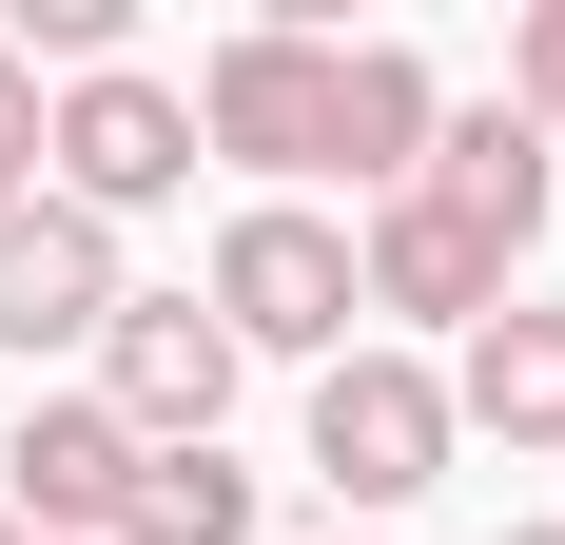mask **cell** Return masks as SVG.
Returning <instances> with one entry per match:
<instances>
[{
    "label": "cell",
    "mask_w": 565,
    "mask_h": 545,
    "mask_svg": "<svg viewBox=\"0 0 565 545\" xmlns=\"http://www.w3.org/2000/svg\"><path fill=\"white\" fill-rule=\"evenodd\" d=\"M117 545H254V468L234 448H157L137 506H117Z\"/></svg>",
    "instance_id": "cell-12"
},
{
    "label": "cell",
    "mask_w": 565,
    "mask_h": 545,
    "mask_svg": "<svg viewBox=\"0 0 565 545\" xmlns=\"http://www.w3.org/2000/svg\"><path fill=\"white\" fill-rule=\"evenodd\" d=\"M40 117H58V98H40V78H20V40H0V215L40 195Z\"/></svg>",
    "instance_id": "cell-14"
},
{
    "label": "cell",
    "mask_w": 565,
    "mask_h": 545,
    "mask_svg": "<svg viewBox=\"0 0 565 545\" xmlns=\"http://www.w3.org/2000/svg\"><path fill=\"white\" fill-rule=\"evenodd\" d=\"M234 371H254V351H234L195 292H117V331H98V409H117L137 448H215Z\"/></svg>",
    "instance_id": "cell-6"
},
{
    "label": "cell",
    "mask_w": 565,
    "mask_h": 545,
    "mask_svg": "<svg viewBox=\"0 0 565 545\" xmlns=\"http://www.w3.org/2000/svg\"><path fill=\"white\" fill-rule=\"evenodd\" d=\"M488 545H565V526H488Z\"/></svg>",
    "instance_id": "cell-15"
},
{
    "label": "cell",
    "mask_w": 565,
    "mask_h": 545,
    "mask_svg": "<svg viewBox=\"0 0 565 545\" xmlns=\"http://www.w3.org/2000/svg\"><path fill=\"white\" fill-rule=\"evenodd\" d=\"M98 331H117V234L58 215V195H20L0 215V351L40 371V351H98Z\"/></svg>",
    "instance_id": "cell-7"
},
{
    "label": "cell",
    "mask_w": 565,
    "mask_h": 545,
    "mask_svg": "<svg viewBox=\"0 0 565 545\" xmlns=\"http://www.w3.org/2000/svg\"><path fill=\"white\" fill-rule=\"evenodd\" d=\"M332 175L351 195H409L429 175V58L409 40H332Z\"/></svg>",
    "instance_id": "cell-10"
},
{
    "label": "cell",
    "mask_w": 565,
    "mask_h": 545,
    "mask_svg": "<svg viewBox=\"0 0 565 545\" xmlns=\"http://www.w3.org/2000/svg\"><path fill=\"white\" fill-rule=\"evenodd\" d=\"M195 312H215L234 351H312V371H332L371 292H351V234L312 215V195H254V215L215 234V272H195Z\"/></svg>",
    "instance_id": "cell-2"
},
{
    "label": "cell",
    "mask_w": 565,
    "mask_h": 545,
    "mask_svg": "<svg viewBox=\"0 0 565 545\" xmlns=\"http://www.w3.org/2000/svg\"><path fill=\"white\" fill-rule=\"evenodd\" d=\"M137 468H157V448L117 429L98 389H40V409L0 429V526H20V545H117V506H137Z\"/></svg>",
    "instance_id": "cell-5"
},
{
    "label": "cell",
    "mask_w": 565,
    "mask_h": 545,
    "mask_svg": "<svg viewBox=\"0 0 565 545\" xmlns=\"http://www.w3.org/2000/svg\"><path fill=\"white\" fill-rule=\"evenodd\" d=\"M0 545H20V526H0Z\"/></svg>",
    "instance_id": "cell-16"
},
{
    "label": "cell",
    "mask_w": 565,
    "mask_h": 545,
    "mask_svg": "<svg viewBox=\"0 0 565 545\" xmlns=\"http://www.w3.org/2000/svg\"><path fill=\"white\" fill-rule=\"evenodd\" d=\"M409 195H429V215H468V234H488V254H526V234H546V195H565V175H546V137H526V117L488 98V117H429V175H409Z\"/></svg>",
    "instance_id": "cell-9"
},
{
    "label": "cell",
    "mask_w": 565,
    "mask_h": 545,
    "mask_svg": "<svg viewBox=\"0 0 565 545\" xmlns=\"http://www.w3.org/2000/svg\"><path fill=\"white\" fill-rule=\"evenodd\" d=\"M429 468H449V371L332 351V371H312V488H332V506H409Z\"/></svg>",
    "instance_id": "cell-4"
},
{
    "label": "cell",
    "mask_w": 565,
    "mask_h": 545,
    "mask_svg": "<svg viewBox=\"0 0 565 545\" xmlns=\"http://www.w3.org/2000/svg\"><path fill=\"white\" fill-rule=\"evenodd\" d=\"M449 429H488V448H565V312H488L449 351Z\"/></svg>",
    "instance_id": "cell-11"
},
{
    "label": "cell",
    "mask_w": 565,
    "mask_h": 545,
    "mask_svg": "<svg viewBox=\"0 0 565 545\" xmlns=\"http://www.w3.org/2000/svg\"><path fill=\"white\" fill-rule=\"evenodd\" d=\"M508 117H526V137H565V0H526V20H508Z\"/></svg>",
    "instance_id": "cell-13"
},
{
    "label": "cell",
    "mask_w": 565,
    "mask_h": 545,
    "mask_svg": "<svg viewBox=\"0 0 565 545\" xmlns=\"http://www.w3.org/2000/svg\"><path fill=\"white\" fill-rule=\"evenodd\" d=\"M40 195L58 215H157V195H195V98L175 78H137V58H98V78H58V117H40Z\"/></svg>",
    "instance_id": "cell-1"
},
{
    "label": "cell",
    "mask_w": 565,
    "mask_h": 545,
    "mask_svg": "<svg viewBox=\"0 0 565 545\" xmlns=\"http://www.w3.org/2000/svg\"><path fill=\"white\" fill-rule=\"evenodd\" d=\"M195 157H234V175H332V40H312V20L215 40V58H195Z\"/></svg>",
    "instance_id": "cell-3"
},
{
    "label": "cell",
    "mask_w": 565,
    "mask_h": 545,
    "mask_svg": "<svg viewBox=\"0 0 565 545\" xmlns=\"http://www.w3.org/2000/svg\"><path fill=\"white\" fill-rule=\"evenodd\" d=\"M351 292H371V312H409V331H488V312H508V254H488L468 215H429V195H371Z\"/></svg>",
    "instance_id": "cell-8"
}]
</instances>
